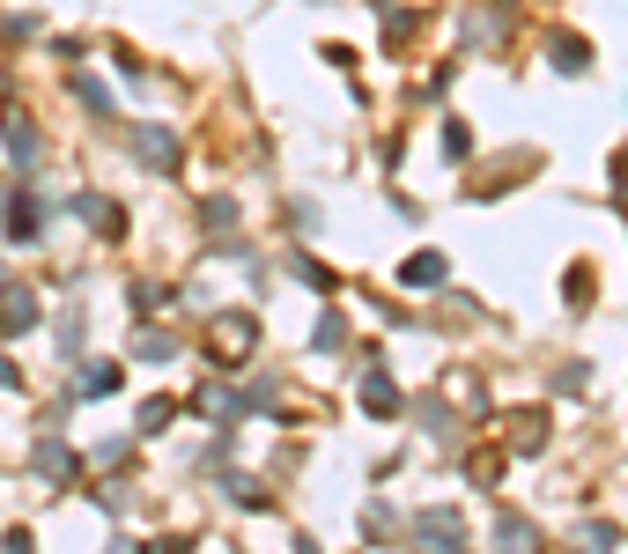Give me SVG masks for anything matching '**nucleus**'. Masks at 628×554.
<instances>
[{
    "label": "nucleus",
    "mask_w": 628,
    "mask_h": 554,
    "mask_svg": "<svg viewBox=\"0 0 628 554\" xmlns=\"http://www.w3.org/2000/svg\"><path fill=\"white\" fill-rule=\"evenodd\" d=\"M141 163H148V170H170V163H178V148H170V133H156V126L141 133Z\"/></svg>",
    "instance_id": "f257e3e1"
},
{
    "label": "nucleus",
    "mask_w": 628,
    "mask_h": 554,
    "mask_svg": "<svg viewBox=\"0 0 628 554\" xmlns=\"http://www.w3.org/2000/svg\"><path fill=\"white\" fill-rule=\"evenodd\" d=\"M407 281H414V289H436V281H444V259H436V252H422V259L407 266Z\"/></svg>",
    "instance_id": "f03ea898"
}]
</instances>
